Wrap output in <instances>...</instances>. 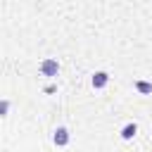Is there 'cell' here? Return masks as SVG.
<instances>
[{
  "label": "cell",
  "mask_w": 152,
  "mask_h": 152,
  "mask_svg": "<svg viewBox=\"0 0 152 152\" xmlns=\"http://www.w3.org/2000/svg\"><path fill=\"white\" fill-rule=\"evenodd\" d=\"M69 128H64V126H59V128H55V133H52V142L57 145V147H66L69 145Z\"/></svg>",
  "instance_id": "cell-2"
},
{
  "label": "cell",
  "mask_w": 152,
  "mask_h": 152,
  "mask_svg": "<svg viewBox=\"0 0 152 152\" xmlns=\"http://www.w3.org/2000/svg\"><path fill=\"white\" fill-rule=\"evenodd\" d=\"M7 109H10V102H7V100H2V104H0V112H2V116L7 114Z\"/></svg>",
  "instance_id": "cell-6"
},
{
  "label": "cell",
  "mask_w": 152,
  "mask_h": 152,
  "mask_svg": "<svg viewBox=\"0 0 152 152\" xmlns=\"http://www.w3.org/2000/svg\"><path fill=\"white\" fill-rule=\"evenodd\" d=\"M107 83H109V74H107V71H95L93 78H90V86H93L95 90H102Z\"/></svg>",
  "instance_id": "cell-3"
},
{
  "label": "cell",
  "mask_w": 152,
  "mask_h": 152,
  "mask_svg": "<svg viewBox=\"0 0 152 152\" xmlns=\"http://www.w3.org/2000/svg\"><path fill=\"white\" fill-rule=\"evenodd\" d=\"M57 71H59V62H57V59L48 57V59H43V62H40V74H43V76L52 78V76H57Z\"/></svg>",
  "instance_id": "cell-1"
},
{
  "label": "cell",
  "mask_w": 152,
  "mask_h": 152,
  "mask_svg": "<svg viewBox=\"0 0 152 152\" xmlns=\"http://www.w3.org/2000/svg\"><path fill=\"white\" fill-rule=\"evenodd\" d=\"M135 133H138V124H133V121H131V124H126V126L121 128V138H124V140H131Z\"/></svg>",
  "instance_id": "cell-4"
},
{
  "label": "cell",
  "mask_w": 152,
  "mask_h": 152,
  "mask_svg": "<svg viewBox=\"0 0 152 152\" xmlns=\"http://www.w3.org/2000/svg\"><path fill=\"white\" fill-rule=\"evenodd\" d=\"M135 90L142 93V95H150V93H152V83H147V81H135Z\"/></svg>",
  "instance_id": "cell-5"
}]
</instances>
